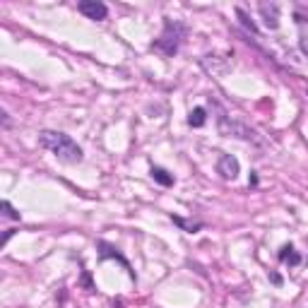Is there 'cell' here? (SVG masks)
I'll list each match as a JSON object with an SVG mask.
<instances>
[{
  "instance_id": "1",
  "label": "cell",
  "mask_w": 308,
  "mask_h": 308,
  "mask_svg": "<svg viewBox=\"0 0 308 308\" xmlns=\"http://www.w3.org/2000/svg\"><path fill=\"white\" fill-rule=\"evenodd\" d=\"M39 144L48 149L55 159L65 162V164H80L82 162V147L65 132L55 130H41L39 132Z\"/></svg>"
},
{
  "instance_id": "2",
  "label": "cell",
  "mask_w": 308,
  "mask_h": 308,
  "mask_svg": "<svg viewBox=\"0 0 308 308\" xmlns=\"http://www.w3.org/2000/svg\"><path fill=\"white\" fill-rule=\"evenodd\" d=\"M212 109L217 111V128H219V132L224 137H236V140H246V142H253V144L263 142L260 135H258L251 125H246V123L239 121V118H231L217 101H212Z\"/></svg>"
},
{
  "instance_id": "3",
  "label": "cell",
  "mask_w": 308,
  "mask_h": 308,
  "mask_svg": "<svg viewBox=\"0 0 308 308\" xmlns=\"http://www.w3.org/2000/svg\"><path fill=\"white\" fill-rule=\"evenodd\" d=\"M186 34H188V27L183 22H178V20H166L164 32H162V36L152 44V48L159 51L162 55H166V58H171V55L178 53V48L183 44Z\"/></svg>"
},
{
  "instance_id": "4",
  "label": "cell",
  "mask_w": 308,
  "mask_h": 308,
  "mask_svg": "<svg viewBox=\"0 0 308 308\" xmlns=\"http://www.w3.org/2000/svg\"><path fill=\"white\" fill-rule=\"evenodd\" d=\"M217 174L221 178H226V181H234V178L241 174L239 159L234 154H219V159H217Z\"/></svg>"
},
{
  "instance_id": "5",
  "label": "cell",
  "mask_w": 308,
  "mask_h": 308,
  "mask_svg": "<svg viewBox=\"0 0 308 308\" xmlns=\"http://www.w3.org/2000/svg\"><path fill=\"white\" fill-rule=\"evenodd\" d=\"M77 10L82 12L85 17H89V20H106V15H109V8L101 3V0H82L80 5H77Z\"/></svg>"
},
{
  "instance_id": "6",
  "label": "cell",
  "mask_w": 308,
  "mask_h": 308,
  "mask_svg": "<svg viewBox=\"0 0 308 308\" xmlns=\"http://www.w3.org/2000/svg\"><path fill=\"white\" fill-rule=\"evenodd\" d=\"M258 10L263 15V22L267 29H277L279 27V5H275V3H260Z\"/></svg>"
},
{
  "instance_id": "7",
  "label": "cell",
  "mask_w": 308,
  "mask_h": 308,
  "mask_svg": "<svg viewBox=\"0 0 308 308\" xmlns=\"http://www.w3.org/2000/svg\"><path fill=\"white\" fill-rule=\"evenodd\" d=\"M97 246H99V253H101V258H104V260H106V258H116V260H118V263H121L123 267L128 270V275H130L132 279H135V272L130 270V263H128V260H125V258H123L121 253H118V248H113V246H109L106 241H99Z\"/></svg>"
},
{
  "instance_id": "8",
  "label": "cell",
  "mask_w": 308,
  "mask_h": 308,
  "mask_svg": "<svg viewBox=\"0 0 308 308\" xmlns=\"http://www.w3.org/2000/svg\"><path fill=\"white\" fill-rule=\"evenodd\" d=\"M279 260L286 265H291V267H296L298 263H301V255L294 251V246L289 243V246H282V251H279Z\"/></svg>"
},
{
  "instance_id": "9",
  "label": "cell",
  "mask_w": 308,
  "mask_h": 308,
  "mask_svg": "<svg viewBox=\"0 0 308 308\" xmlns=\"http://www.w3.org/2000/svg\"><path fill=\"white\" fill-rule=\"evenodd\" d=\"M152 178L159 183V186H164V188L174 186V176H171L166 169H162V166H152Z\"/></svg>"
},
{
  "instance_id": "10",
  "label": "cell",
  "mask_w": 308,
  "mask_h": 308,
  "mask_svg": "<svg viewBox=\"0 0 308 308\" xmlns=\"http://www.w3.org/2000/svg\"><path fill=\"white\" fill-rule=\"evenodd\" d=\"M205 121H207V111L202 109V106H198V109L190 111V118H188V123H190L193 128H202V125H205Z\"/></svg>"
},
{
  "instance_id": "11",
  "label": "cell",
  "mask_w": 308,
  "mask_h": 308,
  "mask_svg": "<svg viewBox=\"0 0 308 308\" xmlns=\"http://www.w3.org/2000/svg\"><path fill=\"white\" fill-rule=\"evenodd\" d=\"M236 15H239V20H241V24L246 27V29H248V32H251V34H258V24H255L253 20L248 17V12L243 10V8H236Z\"/></svg>"
},
{
  "instance_id": "12",
  "label": "cell",
  "mask_w": 308,
  "mask_h": 308,
  "mask_svg": "<svg viewBox=\"0 0 308 308\" xmlns=\"http://www.w3.org/2000/svg\"><path fill=\"white\" fill-rule=\"evenodd\" d=\"M171 219L176 221L178 226H183L186 231H190V234H195L198 229H202V224H200V221H186V219H181V217H174V214H171Z\"/></svg>"
},
{
  "instance_id": "13",
  "label": "cell",
  "mask_w": 308,
  "mask_h": 308,
  "mask_svg": "<svg viewBox=\"0 0 308 308\" xmlns=\"http://www.w3.org/2000/svg\"><path fill=\"white\" fill-rule=\"evenodd\" d=\"M0 209H3V217H8V219H20V212L12 207L8 200H3V202H0Z\"/></svg>"
},
{
  "instance_id": "14",
  "label": "cell",
  "mask_w": 308,
  "mask_h": 308,
  "mask_svg": "<svg viewBox=\"0 0 308 308\" xmlns=\"http://www.w3.org/2000/svg\"><path fill=\"white\" fill-rule=\"evenodd\" d=\"M298 46H301V51L308 55V34H301V39H298Z\"/></svg>"
},
{
  "instance_id": "15",
  "label": "cell",
  "mask_w": 308,
  "mask_h": 308,
  "mask_svg": "<svg viewBox=\"0 0 308 308\" xmlns=\"http://www.w3.org/2000/svg\"><path fill=\"white\" fill-rule=\"evenodd\" d=\"M82 284L87 286V289H92V277H89V272H85V275H82Z\"/></svg>"
},
{
  "instance_id": "16",
  "label": "cell",
  "mask_w": 308,
  "mask_h": 308,
  "mask_svg": "<svg viewBox=\"0 0 308 308\" xmlns=\"http://www.w3.org/2000/svg\"><path fill=\"white\" fill-rule=\"evenodd\" d=\"M12 234H15V229H8V231H5V236H3V243H8V241H10V236H12Z\"/></svg>"
},
{
  "instance_id": "17",
  "label": "cell",
  "mask_w": 308,
  "mask_h": 308,
  "mask_svg": "<svg viewBox=\"0 0 308 308\" xmlns=\"http://www.w3.org/2000/svg\"><path fill=\"white\" fill-rule=\"evenodd\" d=\"M3 125H5V128L10 125V116H8V111H3Z\"/></svg>"
},
{
  "instance_id": "18",
  "label": "cell",
  "mask_w": 308,
  "mask_h": 308,
  "mask_svg": "<svg viewBox=\"0 0 308 308\" xmlns=\"http://www.w3.org/2000/svg\"><path fill=\"white\" fill-rule=\"evenodd\" d=\"M270 279H272V282H275V284H282V277L277 275V272H272V275H270Z\"/></svg>"
}]
</instances>
